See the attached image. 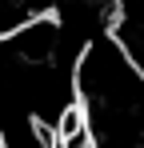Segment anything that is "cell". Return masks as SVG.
<instances>
[{
    "label": "cell",
    "instance_id": "1",
    "mask_svg": "<svg viewBox=\"0 0 144 148\" xmlns=\"http://www.w3.org/2000/svg\"><path fill=\"white\" fill-rule=\"evenodd\" d=\"M0 148H56V132L32 112H16L0 124Z\"/></svg>",
    "mask_w": 144,
    "mask_h": 148
},
{
    "label": "cell",
    "instance_id": "2",
    "mask_svg": "<svg viewBox=\"0 0 144 148\" xmlns=\"http://www.w3.org/2000/svg\"><path fill=\"white\" fill-rule=\"evenodd\" d=\"M56 148H100V140H96L92 124H88V112H84V104H76V108H68L60 120H56Z\"/></svg>",
    "mask_w": 144,
    "mask_h": 148
}]
</instances>
